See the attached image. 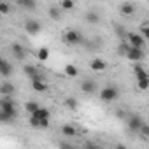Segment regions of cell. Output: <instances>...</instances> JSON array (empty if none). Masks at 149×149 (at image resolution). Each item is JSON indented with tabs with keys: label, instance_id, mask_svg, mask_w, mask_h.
I'll use <instances>...</instances> for the list:
<instances>
[{
	"label": "cell",
	"instance_id": "cell-1",
	"mask_svg": "<svg viewBox=\"0 0 149 149\" xmlns=\"http://www.w3.org/2000/svg\"><path fill=\"white\" fill-rule=\"evenodd\" d=\"M0 109L2 111H6L11 118H18V109H16V102L13 100V97H9V95H2L0 97Z\"/></svg>",
	"mask_w": 149,
	"mask_h": 149
},
{
	"label": "cell",
	"instance_id": "cell-14",
	"mask_svg": "<svg viewBox=\"0 0 149 149\" xmlns=\"http://www.w3.org/2000/svg\"><path fill=\"white\" fill-rule=\"evenodd\" d=\"M0 76L2 77H11L13 76V65L9 61H6V60L0 63Z\"/></svg>",
	"mask_w": 149,
	"mask_h": 149
},
{
	"label": "cell",
	"instance_id": "cell-8",
	"mask_svg": "<svg viewBox=\"0 0 149 149\" xmlns=\"http://www.w3.org/2000/svg\"><path fill=\"white\" fill-rule=\"evenodd\" d=\"M142 123H144L142 116L135 114V116L128 118V130H130V132H133V133H139V128L142 126Z\"/></svg>",
	"mask_w": 149,
	"mask_h": 149
},
{
	"label": "cell",
	"instance_id": "cell-12",
	"mask_svg": "<svg viewBox=\"0 0 149 149\" xmlns=\"http://www.w3.org/2000/svg\"><path fill=\"white\" fill-rule=\"evenodd\" d=\"M11 51H13V54H14L18 60H23V58L26 56V49H25L21 44H18V42H14V44L11 46Z\"/></svg>",
	"mask_w": 149,
	"mask_h": 149
},
{
	"label": "cell",
	"instance_id": "cell-17",
	"mask_svg": "<svg viewBox=\"0 0 149 149\" xmlns=\"http://www.w3.org/2000/svg\"><path fill=\"white\" fill-rule=\"evenodd\" d=\"M133 72H135V81H139V79H146V77H149L147 76V72L139 65V61L133 65Z\"/></svg>",
	"mask_w": 149,
	"mask_h": 149
},
{
	"label": "cell",
	"instance_id": "cell-4",
	"mask_svg": "<svg viewBox=\"0 0 149 149\" xmlns=\"http://www.w3.org/2000/svg\"><path fill=\"white\" fill-rule=\"evenodd\" d=\"M100 100L102 102H114V100H118V97H119V91H118V88H114V86H105L104 90H100Z\"/></svg>",
	"mask_w": 149,
	"mask_h": 149
},
{
	"label": "cell",
	"instance_id": "cell-32",
	"mask_svg": "<svg viewBox=\"0 0 149 149\" xmlns=\"http://www.w3.org/2000/svg\"><path fill=\"white\" fill-rule=\"evenodd\" d=\"M140 37L142 39H147L149 37V30H147V23L144 21V25H142V28H140Z\"/></svg>",
	"mask_w": 149,
	"mask_h": 149
},
{
	"label": "cell",
	"instance_id": "cell-33",
	"mask_svg": "<svg viewBox=\"0 0 149 149\" xmlns=\"http://www.w3.org/2000/svg\"><path fill=\"white\" fill-rule=\"evenodd\" d=\"M114 28H116V33H118V35H119L121 39H125V37H126V30H125L123 26H119V25H116Z\"/></svg>",
	"mask_w": 149,
	"mask_h": 149
},
{
	"label": "cell",
	"instance_id": "cell-24",
	"mask_svg": "<svg viewBox=\"0 0 149 149\" xmlns=\"http://www.w3.org/2000/svg\"><path fill=\"white\" fill-rule=\"evenodd\" d=\"M23 72L26 74L30 79L35 76V74H39V70H37V67H35V65H25V67H23Z\"/></svg>",
	"mask_w": 149,
	"mask_h": 149
},
{
	"label": "cell",
	"instance_id": "cell-29",
	"mask_svg": "<svg viewBox=\"0 0 149 149\" xmlns=\"http://www.w3.org/2000/svg\"><path fill=\"white\" fill-rule=\"evenodd\" d=\"M137 86H139L140 91H146V90L149 88V77H146V79H139V81H137Z\"/></svg>",
	"mask_w": 149,
	"mask_h": 149
},
{
	"label": "cell",
	"instance_id": "cell-34",
	"mask_svg": "<svg viewBox=\"0 0 149 149\" xmlns=\"http://www.w3.org/2000/svg\"><path fill=\"white\" fill-rule=\"evenodd\" d=\"M116 116H118V118H121V119H125V118H126L125 111H121V109H118V111H116Z\"/></svg>",
	"mask_w": 149,
	"mask_h": 149
},
{
	"label": "cell",
	"instance_id": "cell-10",
	"mask_svg": "<svg viewBox=\"0 0 149 149\" xmlns=\"http://www.w3.org/2000/svg\"><path fill=\"white\" fill-rule=\"evenodd\" d=\"M14 93H16V86L11 81H4L2 84H0V95H9V97H13Z\"/></svg>",
	"mask_w": 149,
	"mask_h": 149
},
{
	"label": "cell",
	"instance_id": "cell-9",
	"mask_svg": "<svg viewBox=\"0 0 149 149\" xmlns=\"http://www.w3.org/2000/svg\"><path fill=\"white\" fill-rule=\"evenodd\" d=\"M81 90H83V93H86V95H93V93H97V83H95L93 79H84V81L81 83Z\"/></svg>",
	"mask_w": 149,
	"mask_h": 149
},
{
	"label": "cell",
	"instance_id": "cell-6",
	"mask_svg": "<svg viewBox=\"0 0 149 149\" xmlns=\"http://www.w3.org/2000/svg\"><path fill=\"white\" fill-rule=\"evenodd\" d=\"M40 30H42V25L37 19H28L25 23V32L28 35H37V33H40Z\"/></svg>",
	"mask_w": 149,
	"mask_h": 149
},
{
	"label": "cell",
	"instance_id": "cell-22",
	"mask_svg": "<svg viewBox=\"0 0 149 149\" xmlns=\"http://www.w3.org/2000/svg\"><path fill=\"white\" fill-rule=\"evenodd\" d=\"M47 14H49V18H51V19L58 21V19L61 18V9H60V7H49Z\"/></svg>",
	"mask_w": 149,
	"mask_h": 149
},
{
	"label": "cell",
	"instance_id": "cell-23",
	"mask_svg": "<svg viewBox=\"0 0 149 149\" xmlns=\"http://www.w3.org/2000/svg\"><path fill=\"white\" fill-rule=\"evenodd\" d=\"M0 123L2 125H11V123H14V118H11L6 111L0 109Z\"/></svg>",
	"mask_w": 149,
	"mask_h": 149
},
{
	"label": "cell",
	"instance_id": "cell-36",
	"mask_svg": "<svg viewBox=\"0 0 149 149\" xmlns=\"http://www.w3.org/2000/svg\"><path fill=\"white\" fill-rule=\"evenodd\" d=\"M2 61H4V60H2V58H0V63H2Z\"/></svg>",
	"mask_w": 149,
	"mask_h": 149
},
{
	"label": "cell",
	"instance_id": "cell-13",
	"mask_svg": "<svg viewBox=\"0 0 149 149\" xmlns=\"http://www.w3.org/2000/svg\"><path fill=\"white\" fill-rule=\"evenodd\" d=\"M32 88H33V91H37V93L47 91V84H46L44 79H32Z\"/></svg>",
	"mask_w": 149,
	"mask_h": 149
},
{
	"label": "cell",
	"instance_id": "cell-30",
	"mask_svg": "<svg viewBox=\"0 0 149 149\" xmlns=\"http://www.w3.org/2000/svg\"><path fill=\"white\" fill-rule=\"evenodd\" d=\"M11 13V4L9 2H0V14H9Z\"/></svg>",
	"mask_w": 149,
	"mask_h": 149
},
{
	"label": "cell",
	"instance_id": "cell-31",
	"mask_svg": "<svg viewBox=\"0 0 149 149\" xmlns=\"http://www.w3.org/2000/svg\"><path fill=\"white\" fill-rule=\"evenodd\" d=\"M128 49H130V44H126V42H121V44H119V47H118V54H119V56H125Z\"/></svg>",
	"mask_w": 149,
	"mask_h": 149
},
{
	"label": "cell",
	"instance_id": "cell-16",
	"mask_svg": "<svg viewBox=\"0 0 149 149\" xmlns=\"http://www.w3.org/2000/svg\"><path fill=\"white\" fill-rule=\"evenodd\" d=\"M86 21H88L90 25H98V23H100V14H98L95 9H90V11L86 13Z\"/></svg>",
	"mask_w": 149,
	"mask_h": 149
},
{
	"label": "cell",
	"instance_id": "cell-18",
	"mask_svg": "<svg viewBox=\"0 0 149 149\" xmlns=\"http://www.w3.org/2000/svg\"><path fill=\"white\" fill-rule=\"evenodd\" d=\"M63 105H65L68 111H76V109L79 107V102H77V98H74V97H68V98H65Z\"/></svg>",
	"mask_w": 149,
	"mask_h": 149
},
{
	"label": "cell",
	"instance_id": "cell-20",
	"mask_svg": "<svg viewBox=\"0 0 149 149\" xmlns=\"http://www.w3.org/2000/svg\"><path fill=\"white\" fill-rule=\"evenodd\" d=\"M65 76H68V77H77V76H79L77 67H76V65H72V63L65 65Z\"/></svg>",
	"mask_w": 149,
	"mask_h": 149
},
{
	"label": "cell",
	"instance_id": "cell-5",
	"mask_svg": "<svg viewBox=\"0 0 149 149\" xmlns=\"http://www.w3.org/2000/svg\"><path fill=\"white\" fill-rule=\"evenodd\" d=\"M126 40H128V44L130 46H133V47H140V49H144V46H146V39H142L140 37V33H135V32H126V37H125Z\"/></svg>",
	"mask_w": 149,
	"mask_h": 149
},
{
	"label": "cell",
	"instance_id": "cell-37",
	"mask_svg": "<svg viewBox=\"0 0 149 149\" xmlns=\"http://www.w3.org/2000/svg\"><path fill=\"white\" fill-rule=\"evenodd\" d=\"M6 2H11V0H6Z\"/></svg>",
	"mask_w": 149,
	"mask_h": 149
},
{
	"label": "cell",
	"instance_id": "cell-3",
	"mask_svg": "<svg viewBox=\"0 0 149 149\" xmlns=\"http://www.w3.org/2000/svg\"><path fill=\"white\" fill-rule=\"evenodd\" d=\"M47 118H51L49 109H46V107H39V109H37L35 112H32V116H30V126H32V128H39L40 119H47Z\"/></svg>",
	"mask_w": 149,
	"mask_h": 149
},
{
	"label": "cell",
	"instance_id": "cell-7",
	"mask_svg": "<svg viewBox=\"0 0 149 149\" xmlns=\"http://www.w3.org/2000/svg\"><path fill=\"white\" fill-rule=\"evenodd\" d=\"M130 61H140L142 58H144V51L140 49V47H133V46H130V49L126 51V54H125Z\"/></svg>",
	"mask_w": 149,
	"mask_h": 149
},
{
	"label": "cell",
	"instance_id": "cell-26",
	"mask_svg": "<svg viewBox=\"0 0 149 149\" xmlns=\"http://www.w3.org/2000/svg\"><path fill=\"white\" fill-rule=\"evenodd\" d=\"M39 107H40V105H39L35 100H30V102H26V104H25V111H26V112H30V114H32V112H35Z\"/></svg>",
	"mask_w": 149,
	"mask_h": 149
},
{
	"label": "cell",
	"instance_id": "cell-19",
	"mask_svg": "<svg viewBox=\"0 0 149 149\" xmlns=\"http://www.w3.org/2000/svg\"><path fill=\"white\" fill-rule=\"evenodd\" d=\"M18 2V6L19 7H23V9H26V11H33L35 9V0H16Z\"/></svg>",
	"mask_w": 149,
	"mask_h": 149
},
{
	"label": "cell",
	"instance_id": "cell-25",
	"mask_svg": "<svg viewBox=\"0 0 149 149\" xmlns=\"http://www.w3.org/2000/svg\"><path fill=\"white\" fill-rule=\"evenodd\" d=\"M49 58V49L47 47H40L39 51H37V60L39 61H46Z\"/></svg>",
	"mask_w": 149,
	"mask_h": 149
},
{
	"label": "cell",
	"instance_id": "cell-15",
	"mask_svg": "<svg viewBox=\"0 0 149 149\" xmlns=\"http://www.w3.org/2000/svg\"><path fill=\"white\" fill-rule=\"evenodd\" d=\"M119 13H121L123 16H133V14H135V6L130 4V2H125V4L119 6Z\"/></svg>",
	"mask_w": 149,
	"mask_h": 149
},
{
	"label": "cell",
	"instance_id": "cell-35",
	"mask_svg": "<svg viewBox=\"0 0 149 149\" xmlns=\"http://www.w3.org/2000/svg\"><path fill=\"white\" fill-rule=\"evenodd\" d=\"M84 146H86V147H93V149H95V147H97V144H93V142H86V144H84Z\"/></svg>",
	"mask_w": 149,
	"mask_h": 149
},
{
	"label": "cell",
	"instance_id": "cell-11",
	"mask_svg": "<svg viewBox=\"0 0 149 149\" xmlns=\"http://www.w3.org/2000/svg\"><path fill=\"white\" fill-rule=\"evenodd\" d=\"M90 68L95 70V72H102V70L107 68V63H105L102 58H93V60L90 61Z\"/></svg>",
	"mask_w": 149,
	"mask_h": 149
},
{
	"label": "cell",
	"instance_id": "cell-2",
	"mask_svg": "<svg viewBox=\"0 0 149 149\" xmlns=\"http://www.w3.org/2000/svg\"><path fill=\"white\" fill-rule=\"evenodd\" d=\"M61 40L68 46H77V44L83 42V35L77 30H65L63 35H61Z\"/></svg>",
	"mask_w": 149,
	"mask_h": 149
},
{
	"label": "cell",
	"instance_id": "cell-27",
	"mask_svg": "<svg viewBox=\"0 0 149 149\" xmlns=\"http://www.w3.org/2000/svg\"><path fill=\"white\" fill-rule=\"evenodd\" d=\"M139 133H140V137H142V139H147V137H149V125H147L146 121H144V123H142V126L139 128Z\"/></svg>",
	"mask_w": 149,
	"mask_h": 149
},
{
	"label": "cell",
	"instance_id": "cell-21",
	"mask_svg": "<svg viewBox=\"0 0 149 149\" xmlns=\"http://www.w3.org/2000/svg\"><path fill=\"white\" fill-rule=\"evenodd\" d=\"M61 133H63L65 137H74V135H77V130L74 128L72 125H63V126H61Z\"/></svg>",
	"mask_w": 149,
	"mask_h": 149
},
{
	"label": "cell",
	"instance_id": "cell-28",
	"mask_svg": "<svg viewBox=\"0 0 149 149\" xmlns=\"http://www.w3.org/2000/svg\"><path fill=\"white\" fill-rule=\"evenodd\" d=\"M74 6V0H61V11H72Z\"/></svg>",
	"mask_w": 149,
	"mask_h": 149
}]
</instances>
